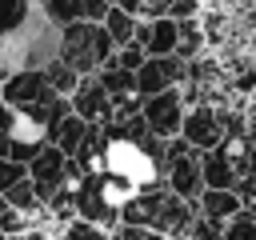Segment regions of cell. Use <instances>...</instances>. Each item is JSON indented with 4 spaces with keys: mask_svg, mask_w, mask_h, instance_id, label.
Listing matches in <instances>:
<instances>
[{
    "mask_svg": "<svg viewBox=\"0 0 256 240\" xmlns=\"http://www.w3.org/2000/svg\"><path fill=\"white\" fill-rule=\"evenodd\" d=\"M188 76V60L180 56H148L140 68H136V96H156V92H168L176 84H184Z\"/></svg>",
    "mask_w": 256,
    "mask_h": 240,
    "instance_id": "obj_6",
    "label": "cell"
},
{
    "mask_svg": "<svg viewBox=\"0 0 256 240\" xmlns=\"http://www.w3.org/2000/svg\"><path fill=\"white\" fill-rule=\"evenodd\" d=\"M184 112H188V104H184V96H180V84H176V88H168V92L148 96V100H144V108H140V116H144L148 132H152V136H160V140L180 136V128H184Z\"/></svg>",
    "mask_w": 256,
    "mask_h": 240,
    "instance_id": "obj_4",
    "label": "cell"
},
{
    "mask_svg": "<svg viewBox=\"0 0 256 240\" xmlns=\"http://www.w3.org/2000/svg\"><path fill=\"white\" fill-rule=\"evenodd\" d=\"M164 16H172V20H192V16H200V0H172Z\"/></svg>",
    "mask_w": 256,
    "mask_h": 240,
    "instance_id": "obj_27",
    "label": "cell"
},
{
    "mask_svg": "<svg viewBox=\"0 0 256 240\" xmlns=\"http://www.w3.org/2000/svg\"><path fill=\"white\" fill-rule=\"evenodd\" d=\"M4 80H8V68H4V64H0V84H4Z\"/></svg>",
    "mask_w": 256,
    "mask_h": 240,
    "instance_id": "obj_34",
    "label": "cell"
},
{
    "mask_svg": "<svg viewBox=\"0 0 256 240\" xmlns=\"http://www.w3.org/2000/svg\"><path fill=\"white\" fill-rule=\"evenodd\" d=\"M200 172H204V188H236L240 184V168L224 152V140L212 152H200Z\"/></svg>",
    "mask_w": 256,
    "mask_h": 240,
    "instance_id": "obj_11",
    "label": "cell"
},
{
    "mask_svg": "<svg viewBox=\"0 0 256 240\" xmlns=\"http://www.w3.org/2000/svg\"><path fill=\"white\" fill-rule=\"evenodd\" d=\"M188 240H224V224H212V220H204V216L196 212V220H192V232H188Z\"/></svg>",
    "mask_w": 256,
    "mask_h": 240,
    "instance_id": "obj_25",
    "label": "cell"
},
{
    "mask_svg": "<svg viewBox=\"0 0 256 240\" xmlns=\"http://www.w3.org/2000/svg\"><path fill=\"white\" fill-rule=\"evenodd\" d=\"M4 212H8V200H4V192H0V216H4Z\"/></svg>",
    "mask_w": 256,
    "mask_h": 240,
    "instance_id": "obj_33",
    "label": "cell"
},
{
    "mask_svg": "<svg viewBox=\"0 0 256 240\" xmlns=\"http://www.w3.org/2000/svg\"><path fill=\"white\" fill-rule=\"evenodd\" d=\"M224 240H256V216H248V212L232 216L224 224Z\"/></svg>",
    "mask_w": 256,
    "mask_h": 240,
    "instance_id": "obj_20",
    "label": "cell"
},
{
    "mask_svg": "<svg viewBox=\"0 0 256 240\" xmlns=\"http://www.w3.org/2000/svg\"><path fill=\"white\" fill-rule=\"evenodd\" d=\"M44 80H48V88H52L56 96H72V92L80 88V80H84V76H80L72 64H64V60L56 56V60H48V64H44Z\"/></svg>",
    "mask_w": 256,
    "mask_h": 240,
    "instance_id": "obj_13",
    "label": "cell"
},
{
    "mask_svg": "<svg viewBox=\"0 0 256 240\" xmlns=\"http://www.w3.org/2000/svg\"><path fill=\"white\" fill-rule=\"evenodd\" d=\"M28 8H32L28 0H0V40H4V36L28 16Z\"/></svg>",
    "mask_w": 256,
    "mask_h": 240,
    "instance_id": "obj_19",
    "label": "cell"
},
{
    "mask_svg": "<svg viewBox=\"0 0 256 240\" xmlns=\"http://www.w3.org/2000/svg\"><path fill=\"white\" fill-rule=\"evenodd\" d=\"M48 96H56V92L48 88L44 68H20V72H8V80L0 84V100H4L8 108H16V112H28V108H36V104L48 100Z\"/></svg>",
    "mask_w": 256,
    "mask_h": 240,
    "instance_id": "obj_7",
    "label": "cell"
},
{
    "mask_svg": "<svg viewBox=\"0 0 256 240\" xmlns=\"http://www.w3.org/2000/svg\"><path fill=\"white\" fill-rule=\"evenodd\" d=\"M144 60H148V52H144L140 44H124V48H116V68H124V72H136Z\"/></svg>",
    "mask_w": 256,
    "mask_h": 240,
    "instance_id": "obj_24",
    "label": "cell"
},
{
    "mask_svg": "<svg viewBox=\"0 0 256 240\" xmlns=\"http://www.w3.org/2000/svg\"><path fill=\"white\" fill-rule=\"evenodd\" d=\"M72 200H76V216H84V220H92V224H100V228H108V232L120 224V208L104 196L100 172L80 176V180L72 184Z\"/></svg>",
    "mask_w": 256,
    "mask_h": 240,
    "instance_id": "obj_5",
    "label": "cell"
},
{
    "mask_svg": "<svg viewBox=\"0 0 256 240\" xmlns=\"http://www.w3.org/2000/svg\"><path fill=\"white\" fill-rule=\"evenodd\" d=\"M28 180H32V188H36V196L48 204L64 184H76V180H80V168H76L72 156H64L60 148L44 144V148L28 160Z\"/></svg>",
    "mask_w": 256,
    "mask_h": 240,
    "instance_id": "obj_3",
    "label": "cell"
},
{
    "mask_svg": "<svg viewBox=\"0 0 256 240\" xmlns=\"http://www.w3.org/2000/svg\"><path fill=\"white\" fill-rule=\"evenodd\" d=\"M80 4H84V0H44L40 8L48 12V20H52L56 28H64V24L80 20Z\"/></svg>",
    "mask_w": 256,
    "mask_h": 240,
    "instance_id": "obj_18",
    "label": "cell"
},
{
    "mask_svg": "<svg viewBox=\"0 0 256 240\" xmlns=\"http://www.w3.org/2000/svg\"><path fill=\"white\" fill-rule=\"evenodd\" d=\"M20 180H28V164H20V160H8V156H0V192L16 188Z\"/></svg>",
    "mask_w": 256,
    "mask_h": 240,
    "instance_id": "obj_21",
    "label": "cell"
},
{
    "mask_svg": "<svg viewBox=\"0 0 256 240\" xmlns=\"http://www.w3.org/2000/svg\"><path fill=\"white\" fill-rule=\"evenodd\" d=\"M60 60L72 64L80 76H96L104 64L116 60V44L104 32V24H88V20H72L60 28Z\"/></svg>",
    "mask_w": 256,
    "mask_h": 240,
    "instance_id": "obj_2",
    "label": "cell"
},
{
    "mask_svg": "<svg viewBox=\"0 0 256 240\" xmlns=\"http://www.w3.org/2000/svg\"><path fill=\"white\" fill-rule=\"evenodd\" d=\"M236 84H240V92H248V88H256V72H244V76H240Z\"/></svg>",
    "mask_w": 256,
    "mask_h": 240,
    "instance_id": "obj_32",
    "label": "cell"
},
{
    "mask_svg": "<svg viewBox=\"0 0 256 240\" xmlns=\"http://www.w3.org/2000/svg\"><path fill=\"white\" fill-rule=\"evenodd\" d=\"M108 240H168V236H160L156 228H144V224H116Z\"/></svg>",
    "mask_w": 256,
    "mask_h": 240,
    "instance_id": "obj_23",
    "label": "cell"
},
{
    "mask_svg": "<svg viewBox=\"0 0 256 240\" xmlns=\"http://www.w3.org/2000/svg\"><path fill=\"white\" fill-rule=\"evenodd\" d=\"M12 240H56V232L44 228V224H36V228H28V232H20V236H12Z\"/></svg>",
    "mask_w": 256,
    "mask_h": 240,
    "instance_id": "obj_30",
    "label": "cell"
},
{
    "mask_svg": "<svg viewBox=\"0 0 256 240\" xmlns=\"http://www.w3.org/2000/svg\"><path fill=\"white\" fill-rule=\"evenodd\" d=\"M180 136H184L196 152H212V148L224 140V128H220V108H216V104H208V100L192 104V108L184 112V128H180Z\"/></svg>",
    "mask_w": 256,
    "mask_h": 240,
    "instance_id": "obj_8",
    "label": "cell"
},
{
    "mask_svg": "<svg viewBox=\"0 0 256 240\" xmlns=\"http://www.w3.org/2000/svg\"><path fill=\"white\" fill-rule=\"evenodd\" d=\"M104 32L112 36V44H116V48H124V44H132V36H136V16H128V12L112 8V12L104 16Z\"/></svg>",
    "mask_w": 256,
    "mask_h": 240,
    "instance_id": "obj_16",
    "label": "cell"
},
{
    "mask_svg": "<svg viewBox=\"0 0 256 240\" xmlns=\"http://www.w3.org/2000/svg\"><path fill=\"white\" fill-rule=\"evenodd\" d=\"M96 80L104 84V92L116 100V96H128V92H136V72H124V68H116V60L112 64H104L100 72H96Z\"/></svg>",
    "mask_w": 256,
    "mask_h": 240,
    "instance_id": "obj_15",
    "label": "cell"
},
{
    "mask_svg": "<svg viewBox=\"0 0 256 240\" xmlns=\"http://www.w3.org/2000/svg\"><path fill=\"white\" fill-rule=\"evenodd\" d=\"M108 12H112V0H84L80 4V20H88V24H104Z\"/></svg>",
    "mask_w": 256,
    "mask_h": 240,
    "instance_id": "obj_26",
    "label": "cell"
},
{
    "mask_svg": "<svg viewBox=\"0 0 256 240\" xmlns=\"http://www.w3.org/2000/svg\"><path fill=\"white\" fill-rule=\"evenodd\" d=\"M60 56V28L48 20V12L40 4L28 8V16L0 40V64L8 72L20 68H44L48 60Z\"/></svg>",
    "mask_w": 256,
    "mask_h": 240,
    "instance_id": "obj_1",
    "label": "cell"
},
{
    "mask_svg": "<svg viewBox=\"0 0 256 240\" xmlns=\"http://www.w3.org/2000/svg\"><path fill=\"white\" fill-rule=\"evenodd\" d=\"M176 24H180V44H176V56H180V60H196V56L204 52V44H208L200 16H192V20H176Z\"/></svg>",
    "mask_w": 256,
    "mask_h": 240,
    "instance_id": "obj_14",
    "label": "cell"
},
{
    "mask_svg": "<svg viewBox=\"0 0 256 240\" xmlns=\"http://www.w3.org/2000/svg\"><path fill=\"white\" fill-rule=\"evenodd\" d=\"M112 8H120V12H128V16H140V12H144V0H112Z\"/></svg>",
    "mask_w": 256,
    "mask_h": 240,
    "instance_id": "obj_31",
    "label": "cell"
},
{
    "mask_svg": "<svg viewBox=\"0 0 256 240\" xmlns=\"http://www.w3.org/2000/svg\"><path fill=\"white\" fill-rule=\"evenodd\" d=\"M168 4H172V0H144V12H140V16H144V20H156V16L168 12Z\"/></svg>",
    "mask_w": 256,
    "mask_h": 240,
    "instance_id": "obj_29",
    "label": "cell"
},
{
    "mask_svg": "<svg viewBox=\"0 0 256 240\" xmlns=\"http://www.w3.org/2000/svg\"><path fill=\"white\" fill-rule=\"evenodd\" d=\"M196 212L212 224H228L232 216L244 212V200L236 196V188H204L200 200H196Z\"/></svg>",
    "mask_w": 256,
    "mask_h": 240,
    "instance_id": "obj_10",
    "label": "cell"
},
{
    "mask_svg": "<svg viewBox=\"0 0 256 240\" xmlns=\"http://www.w3.org/2000/svg\"><path fill=\"white\" fill-rule=\"evenodd\" d=\"M88 128H92L88 120H80L76 112H68V116L48 132V144H52V148H60L64 156H76V152H80V144L88 140Z\"/></svg>",
    "mask_w": 256,
    "mask_h": 240,
    "instance_id": "obj_12",
    "label": "cell"
},
{
    "mask_svg": "<svg viewBox=\"0 0 256 240\" xmlns=\"http://www.w3.org/2000/svg\"><path fill=\"white\" fill-rule=\"evenodd\" d=\"M68 104H72V112H76L80 120H88V124H108V120H112V96L104 92V84H100L96 76H84L80 88L68 96Z\"/></svg>",
    "mask_w": 256,
    "mask_h": 240,
    "instance_id": "obj_9",
    "label": "cell"
},
{
    "mask_svg": "<svg viewBox=\"0 0 256 240\" xmlns=\"http://www.w3.org/2000/svg\"><path fill=\"white\" fill-rule=\"evenodd\" d=\"M12 124H16V108L0 104V156L8 152V136H12Z\"/></svg>",
    "mask_w": 256,
    "mask_h": 240,
    "instance_id": "obj_28",
    "label": "cell"
},
{
    "mask_svg": "<svg viewBox=\"0 0 256 240\" xmlns=\"http://www.w3.org/2000/svg\"><path fill=\"white\" fill-rule=\"evenodd\" d=\"M108 236H112L108 228H100V224H92L84 216H76V220H68V224L56 228V240H108Z\"/></svg>",
    "mask_w": 256,
    "mask_h": 240,
    "instance_id": "obj_17",
    "label": "cell"
},
{
    "mask_svg": "<svg viewBox=\"0 0 256 240\" xmlns=\"http://www.w3.org/2000/svg\"><path fill=\"white\" fill-rule=\"evenodd\" d=\"M28 228H36V220H32L28 212L8 208V212L0 216V232H4V236H20V232H28Z\"/></svg>",
    "mask_w": 256,
    "mask_h": 240,
    "instance_id": "obj_22",
    "label": "cell"
},
{
    "mask_svg": "<svg viewBox=\"0 0 256 240\" xmlns=\"http://www.w3.org/2000/svg\"><path fill=\"white\" fill-rule=\"evenodd\" d=\"M0 240H12V236H4V232H0Z\"/></svg>",
    "mask_w": 256,
    "mask_h": 240,
    "instance_id": "obj_35",
    "label": "cell"
}]
</instances>
